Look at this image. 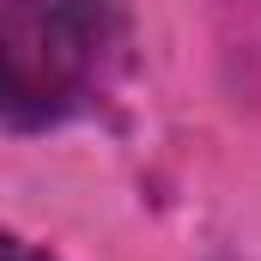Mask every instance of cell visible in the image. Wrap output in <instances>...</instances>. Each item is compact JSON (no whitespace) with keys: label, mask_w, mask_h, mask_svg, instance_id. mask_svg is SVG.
<instances>
[{"label":"cell","mask_w":261,"mask_h":261,"mask_svg":"<svg viewBox=\"0 0 261 261\" xmlns=\"http://www.w3.org/2000/svg\"><path fill=\"white\" fill-rule=\"evenodd\" d=\"M110 6L103 0H12L6 6V110L12 122H31V103L55 116L85 91V79L103 61Z\"/></svg>","instance_id":"cell-1"},{"label":"cell","mask_w":261,"mask_h":261,"mask_svg":"<svg viewBox=\"0 0 261 261\" xmlns=\"http://www.w3.org/2000/svg\"><path fill=\"white\" fill-rule=\"evenodd\" d=\"M6 261H43V255H31L24 243H6Z\"/></svg>","instance_id":"cell-2"}]
</instances>
